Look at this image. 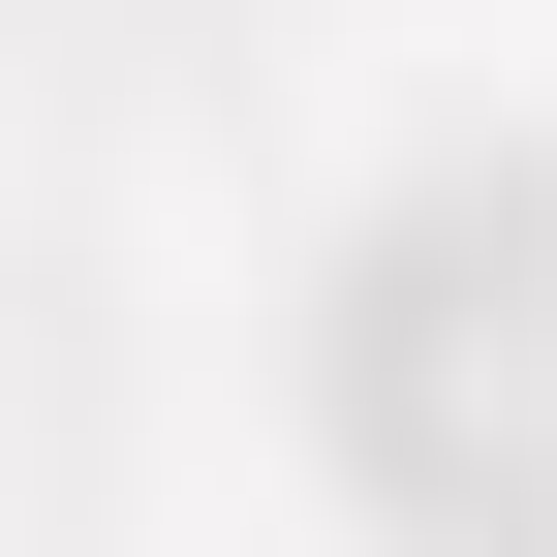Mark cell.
I'll list each match as a JSON object with an SVG mask.
<instances>
[{"mask_svg": "<svg viewBox=\"0 0 557 557\" xmlns=\"http://www.w3.org/2000/svg\"><path fill=\"white\" fill-rule=\"evenodd\" d=\"M341 434H372L403 527L557 557V186H434V218L341 278Z\"/></svg>", "mask_w": 557, "mask_h": 557, "instance_id": "1", "label": "cell"}]
</instances>
